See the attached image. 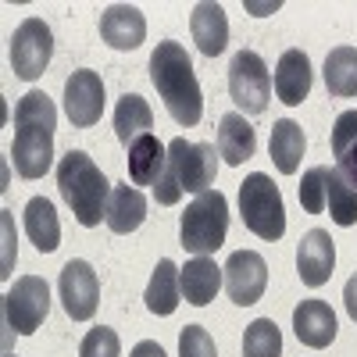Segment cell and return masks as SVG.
Here are the masks:
<instances>
[{
	"instance_id": "obj_1",
	"label": "cell",
	"mask_w": 357,
	"mask_h": 357,
	"mask_svg": "<svg viewBox=\"0 0 357 357\" xmlns=\"http://www.w3.org/2000/svg\"><path fill=\"white\" fill-rule=\"evenodd\" d=\"M151 82L178 126H197L204 118V93L183 43L175 40L158 43V50L151 54Z\"/></svg>"
},
{
	"instance_id": "obj_2",
	"label": "cell",
	"mask_w": 357,
	"mask_h": 357,
	"mask_svg": "<svg viewBox=\"0 0 357 357\" xmlns=\"http://www.w3.org/2000/svg\"><path fill=\"white\" fill-rule=\"evenodd\" d=\"M57 190H61V197L72 207L79 225L93 229V225L107 222V200H111L114 186L104 178V172L86 151H68L61 158V165H57Z\"/></svg>"
},
{
	"instance_id": "obj_3",
	"label": "cell",
	"mask_w": 357,
	"mask_h": 357,
	"mask_svg": "<svg viewBox=\"0 0 357 357\" xmlns=\"http://www.w3.org/2000/svg\"><path fill=\"white\" fill-rule=\"evenodd\" d=\"M229 232V200L218 190H207L200 197H193V204L186 207L183 222H178V243L193 257H211Z\"/></svg>"
},
{
	"instance_id": "obj_4",
	"label": "cell",
	"mask_w": 357,
	"mask_h": 357,
	"mask_svg": "<svg viewBox=\"0 0 357 357\" xmlns=\"http://www.w3.org/2000/svg\"><path fill=\"white\" fill-rule=\"evenodd\" d=\"M240 215H243V225L254 236H261V240H268V243L282 240V232H286L282 193L264 172H254V175L243 178V186H240Z\"/></svg>"
},
{
	"instance_id": "obj_5",
	"label": "cell",
	"mask_w": 357,
	"mask_h": 357,
	"mask_svg": "<svg viewBox=\"0 0 357 357\" xmlns=\"http://www.w3.org/2000/svg\"><path fill=\"white\" fill-rule=\"evenodd\" d=\"M229 97L240 114H264L272 100V75L257 50H240L229 65Z\"/></svg>"
},
{
	"instance_id": "obj_6",
	"label": "cell",
	"mask_w": 357,
	"mask_h": 357,
	"mask_svg": "<svg viewBox=\"0 0 357 357\" xmlns=\"http://www.w3.org/2000/svg\"><path fill=\"white\" fill-rule=\"evenodd\" d=\"M218 151L211 143H186V139H172L168 143V172L175 175V183L183 193H207L215 186L218 175Z\"/></svg>"
},
{
	"instance_id": "obj_7",
	"label": "cell",
	"mask_w": 357,
	"mask_h": 357,
	"mask_svg": "<svg viewBox=\"0 0 357 357\" xmlns=\"http://www.w3.org/2000/svg\"><path fill=\"white\" fill-rule=\"evenodd\" d=\"M50 311V286L40 275H22L4 296V321L18 336H33Z\"/></svg>"
},
{
	"instance_id": "obj_8",
	"label": "cell",
	"mask_w": 357,
	"mask_h": 357,
	"mask_svg": "<svg viewBox=\"0 0 357 357\" xmlns=\"http://www.w3.org/2000/svg\"><path fill=\"white\" fill-rule=\"evenodd\" d=\"M54 57V33L43 18H25L11 36V68L18 79L33 82L47 72Z\"/></svg>"
},
{
	"instance_id": "obj_9",
	"label": "cell",
	"mask_w": 357,
	"mask_h": 357,
	"mask_svg": "<svg viewBox=\"0 0 357 357\" xmlns=\"http://www.w3.org/2000/svg\"><path fill=\"white\" fill-rule=\"evenodd\" d=\"M57 289H61V304L68 311L72 321H89L97 314V304H100V279L93 272V264L89 261H68L61 268V282H57Z\"/></svg>"
},
{
	"instance_id": "obj_10",
	"label": "cell",
	"mask_w": 357,
	"mask_h": 357,
	"mask_svg": "<svg viewBox=\"0 0 357 357\" xmlns=\"http://www.w3.org/2000/svg\"><path fill=\"white\" fill-rule=\"evenodd\" d=\"M225 293L232 304L240 307H250L264 296V286H268V264L257 250H236L229 261H225Z\"/></svg>"
},
{
	"instance_id": "obj_11",
	"label": "cell",
	"mask_w": 357,
	"mask_h": 357,
	"mask_svg": "<svg viewBox=\"0 0 357 357\" xmlns=\"http://www.w3.org/2000/svg\"><path fill=\"white\" fill-rule=\"evenodd\" d=\"M65 111L75 129H89L104 114V79L93 68H79L65 82Z\"/></svg>"
},
{
	"instance_id": "obj_12",
	"label": "cell",
	"mask_w": 357,
	"mask_h": 357,
	"mask_svg": "<svg viewBox=\"0 0 357 357\" xmlns=\"http://www.w3.org/2000/svg\"><path fill=\"white\" fill-rule=\"evenodd\" d=\"M333 268H336V247H333V236L325 229H311L301 250H296V272H301V282L318 289L333 279Z\"/></svg>"
},
{
	"instance_id": "obj_13",
	"label": "cell",
	"mask_w": 357,
	"mask_h": 357,
	"mask_svg": "<svg viewBox=\"0 0 357 357\" xmlns=\"http://www.w3.org/2000/svg\"><path fill=\"white\" fill-rule=\"evenodd\" d=\"M11 161L22 178H40L54 165V132L50 129H18L11 143Z\"/></svg>"
},
{
	"instance_id": "obj_14",
	"label": "cell",
	"mask_w": 357,
	"mask_h": 357,
	"mask_svg": "<svg viewBox=\"0 0 357 357\" xmlns=\"http://www.w3.org/2000/svg\"><path fill=\"white\" fill-rule=\"evenodd\" d=\"M336 329H340L336 314H333V307L325 301H314L311 296V301H301V307L293 311V333L311 350H325L336 340Z\"/></svg>"
},
{
	"instance_id": "obj_15",
	"label": "cell",
	"mask_w": 357,
	"mask_h": 357,
	"mask_svg": "<svg viewBox=\"0 0 357 357\" xmlns=\"http://www.w3.org/2000/svg\"><path fill=\"white\" fill-rule=\"evenodd\" d=\"M100 40L114 50H136L146 40V18L132 4H111L100 15Z\"/></svg>"
},
{
	"instance_id": "obj_16",
	"label": "cell",
	"mask_w": 357,
	"mask_h": 357,
	"mask_svg": "<svg viewBox=\"0 0 357 357\" xmlns=\"http://www.w3.org/2000/svg\"><path fill=\"white\" fill-rule=\"evenodd\" d=\"M225 272L215 264V257H193L186 261V268H178V286H183L186 304L193 307H207L218 296Z\"/></svg>"
},
{
	"instance_id": "obj_17",
	"label": "cell",
	"mask_w": 357,
	"mask_h": 357,
	"mask_svg": "<svg viewBox=\"0 0 357 357\" xmlns=\"http://www.w3.org/2000/svg\"><path fill=\"white\" fill-rule=\"evenodd\" d=\"M311 93V57L304 50H286L275 65V97L289 107H296L301 100H307Z\"/></svg>"
},
{
	"instance_id": "obj_18",
	"label": "cell",
	"mask_w": 357,
	"mask_h": 357,
	"mask_svg": "<svg viewBox=\"0 0 357 357\" xmlns=\"http://www.w3.org/2000/svg\"><path fill=\"white\" fill-rule=\"evenodd\" d=\"M190 33L204 57H218L229 43V18H225L222 4H211V0L197 4L190 15Z\"/></svg>"
},
{
	"instance_id": "obj_19",
	"label": "cell",
	"mask_w": 357,
	"mask_h": 357,
	"mask_svg": "<svg viewBox=\"0 0 357 357\" xmlns=\"http://www.w3.org/2000/svg\"><path fill=\"white\" fill-rule=\"evenodd\" d=\"M254 151H257V132H254V126L247 122L240 111L222 114V122H218V154L225 158V165L240 168L243 161L254 158Z\"/></svg>"
},
{
	"instance_id": "obj_20",
	"label": "cell",
	"mask_w": 357,
	"mask_h": 357,
	"mask_svg": "<svg viewBox=\"0 0 357 357\" xmlns=\"http://www.w3.org/2000/svg\"><path fill=\"white\" fill-rule=\"evenodd\" d=\"M168 168V146L151 132V136H143L129 146V178H132V186H158V178L165 175Z\"/></svg>"
},
{
	"instance_id": "obj_21",
	"label": "cell",
	"mask_w": 357,
	"mask_h": 357,
	"mask_svg": "<svg viewBox=\"0 0 357 357\" xmlns=\"http://www.w3.org/2000/svg\"><path fill=\"white\" fill-rule=\"evenodd\" d=\"M143 218H146V197L129 183H118L107 200V229L118 236H129L143 225Z\"/></svg>"
},
{
	"instance_id": "obj_22",
	"label": "cell",
	"mask_w": 357,
	"mask_h": 357,
	"mask_svg": "<svg viewBox=\"0 0 357 357\" xmlns=\"http://www.w3.org/2000/svg\"><path fill=\"white\" fill-rule=\"evenodd\" d=\"M154 129V111L139 93H126L114 107V136L122 146H132L136 139L151 136Z\"/></svg>"
},
{
	"instance_id": "obj_23",
	"label": "cell",
	"mask_w": 357,
	"mask_h": 357,
	"mask_svg": "<svg viewBox=\"0 0 357 357\" xmlns=\"http://www.w3.org/2000/svg\"><path fill=\"white\" fill-rule=\"evenodd\" d=\"M307 151V139H304V129L293 122V118H279L272 126V139H268V154H272L275 168L282 175H293L301 168V158Z\"/></svg>"
},
{
	"instance_id": "obj_24",
	"label": "cell",
	"mask_w": 357,
	"mask_h": 357,
	"mask_svg": "<svg viewBox=\"0 0 357 357\" xmlns=\"http://www.w3.org/2000/svg\"><path fill=\"white\" fill-rule=\"evenodd\" d=\"M25 232L40 254L57 250V243H61V222H57V211L47 197H33L25 204Z\"/></svg>"
},
{
	"instance_id": "obj_25",
	"label": "cell",
	"mask_w": 357,
	"mask_h": 357,
	"mask_svg": "<svg viewBox=\"0 0 357 357\" xmlns=\"http://www.w3.org/2000/svg\"><path fill=\"white\" fill-rule=\"evenodd\" d=\"M178 296H183V286H178V268L168 257H161L158 268H154V275H151V286H146V293H143L146 311L168 318L178 307Z\"/></svg>"
},
{
	"instance_id": "obj_26",
	"label": "cell",
	"mask_w": 357,
	"mask_h": 357,
	"mask_svg": "<svg viewBox=\"0 0 357 357\" xmlns=\"http://www.w3.org/2000/svg\"><path fill=\"white\" fill-rule=\"evenodd\" d=\"M325 89L333 97H357V50L354 47H336L325 57Z\"/></svg>"
},
{
	"instance_id": "obj_27",
	"label": "cell",
	"mask_w": 357,
	"mask_h": 357,
	"mask_svg": "<svg viewBox=\"0 0 357 357\" xmlns=\"http://www.w3.org/2000/svg\"><path fill=\"white\" fill-rule=\"evenodd\" d=\"M57 126V107L47 93L33 89V93H25L15 107V129H50L54 132Z\"/></svg>"
},
{
	"instance_id": "obj_28",
	"label": "cell",
	"mask_w": 357,
	"mask_h": 357,
	"mask_svg": "<svg viewBox=\"0 0 357 357\" xmlns=\"http://www.w3.org/2000/svg\"><path fill=\"white\" fill-rule=\"evenodd\" d=\"M243 357H282V333L272 318H257L247 325Z\"/></svg>"
},
{
	"instance_id": "obj_29",
	"label": "cell",
	"mask_w": 357,
	"mask_h": 357,
	"mask_svg": "<svg viewBox=\"0 0 357 357\" xmlns=\"http://www.w3.org/2000/svg\"><path fill=\"white\" fill-rule=\"evenodd\" d=\"M329 215H333V222L343 225V229L357 225V190L347 183L336 168L329 172Z\"/></svg>"
},
{
	"instance_id": "obj_30",
	"label": "cell",
	"mask_w": 357,
	"mask_h": 357,
	"mask_svg": "<svg viewBox=\"0 0 357 357\" xmlns=\"http://www.w3.org/2000/svg\"><path fill=\"white\" fill-rule=\"evenodd\" d=\"M296 197H301V207L307 215H321L329 207V168L314 165L304 172L301 186H296Z\"/></svg>"
},
{
	"instance_id": "obj_31",
	"label": "cell",
	"mask_w": 357,
	"mask_h": 357,
	"mask_svg": "<svg viewBox=\"0 0 357 357\" xmlns=\"http://www.w3.org/2000/svg\"><path fill=\"white\" fill-rule=\"evenodd\" d=\"M79 357H122V340H118V333L107 329V325H97V329L86 333Z\"/></svg>"
},
{
	"instance_id": "obj_32",
	"label": "cell",
	"mask_w": 357,
	"mask_h": 357,
	"mask_svg": "<svg viewBox=\"0 0 357 357\" xmlns=\"http://www.w3.org/2000/svg\"><path fill=\"white\" fill-rule=\"evenodd\" d=\"M178 357H218L215 350V340L204 325H186L178 333Z\"/></svg>"
},
{
	"instance_id": "obj_33",
	"label": "cell",
	"mask_w": 357,
	"mask_h": 357,
	"mask_svg": "<svg viewBox=\"0 0 357 357\" xmlns=\"http://www.w3.org/2000/svg\"><path fill=\"white\" fill-rule=\"evenodd\" d=\"M350 143H357V111H343L333 126V154H343Z\"/></svg>"
},
{
	"instance_id": "obj_34",
	"label": "cell",
	"mask_w": 357,
	"mask_h": 357,
	"mask_svg": "<svg viewBox=\"0 0 357 357\" xmlns=\"http://www.w3.org/2000/svg\"><path fill=\"white\" fill-rule=\"evenodd\" d=\"M336 172L347 178L354 190H357V143H350L343 154H336Z\"/></svg>"
},
{
	"instance_id": "obj_35",
	"label": "cell",
	"mask_w": 357,
	"mask_h": 357,
	"mask_svg": "<svg viewBox=\"0 0 357 357\" xmlns=\"http://www.w3.org/2000/svg\"><path fill=\"white\" fill-rule=\"evenodd\" d=\"M343 304H347V314L357 321V272L347 279V286H343Z\"/></svg>"
},
{
	"instance_id": "obj_36",
	"label": "cell",
	"mask_w": 357,
	"mask_h": 357,
	"mask_svg": "<svg viewBox=\"0 0 357 357\" xmlns=\"http://www.w3.org/2000/svg\"><path fill=\"white\" fill-rule=\"evenodd\" d=\"M129 357H168V354L161 350V343L143 340V343H136V347H132V354H129Z\"/></svg>"
},
{
	"instance_id": "obj_37",
	"label": "cell",
	"mask_w": 357,
	"mask_h": 357,
	"mask_svg": "<svg viewBox=\"0 0 357 357\" xmlns=\"http://www.w3.org/2000/svg\"><path fill=\"white\" fill-rule=\"evenodd\" d=\"M4 357H15V354H4Z\"/></svg>"
}]
</instances>
